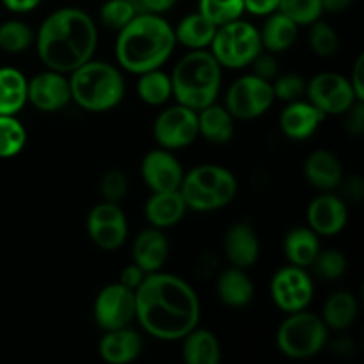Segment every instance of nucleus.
<instances>
[{"label": "nucleus", "instance_id": "obj_1", "mask_svg": "<svg viewBox=\"0 0 364 364\" xmlns=\"http://www.w3.org/2000/svg\"><path fill=\"white\" fill-rule=\"evenodd\" d=\"M135 320L151 338L173 343L199 326L201 301L188 281L159 270L135 290Z\"/></svg>", "mask_w": 364, "mask_h": 364}, {"label": "nucleus", "instance_id": "obj_2", "mask_svg": "<svg viewBox=\"0 0 364 364\" xmlns=\"http://www.w3.org/2000/svg\"><path fill=\"white\" fill-rule=\"evenodd\" d=\"M34 45L46 70L70 75L95 57L98 27L87 11L80 7H60L39 25Z\"/></svg>", "mask_w": 364, "mask_h": 364}, {"label": "nucleus", "instance_id": "obj_3", "mask_svg": "<svg viewBox=\"0 0 364 364\" xmlns=\"http://www.w3.org/2000/svg\"><path fill=\"white\" fill-rule=\"evenodd\" d=\"M174 48V28L166 18L160 14L137 13L132 21L117 31L114 52L121 70L141 75L162 68L173 55Z\"/></svg>", "mask_w": 364, "mask_h": 364}, {"label": "nucleus", "instance_id": "obj_4", "mask_svg": "<svg viewBox=\"0 0 364 364\" xmlns=\"http://www.w3.org/2000/svg\"><path fill=\"white\" fill-rule=\"evenodd\" d=\"M223 70L208 48L188 50L169 73L173 98L196 112L212 105L220 95Z\"/></svg>", "mask_w": 364, "mask_h": 364}, {"label": "nucleus", "instance_id": "obj_5", "mask_svg": "<svg viewBox=\"0 0 364 364\" xmlns=\"http://www.w3.org/2000/svg\"><path fill=\"white\" fill-rule=\"evenodd\" d=\"M68 80L71 102L85 112H109L116 109L127 95V82L121 68L105 60H96L95 57L71 71Z\"/></svg>", "mask_w": 364, "mask_h": 364}, {"label": "nucleus", "instance_id": "obj_6", "mask_svg": "<svg viewBox=\"0 0 364 364\" xmlns=\"http://www.w3.org/2000/svg\"><path fill=\"white\" fill-rule=\"evenodd\" d=\"M180 192L188 210L208 213L233 203L238 194V181L226 167L201 164L185 173Z\"/></svg>", "mask_w": 364, "mask_h": 364}, {"label": "nucleus", "instance_id": "obj_7", "mask_svg": "<svg viewBox=\"0 0 364 364\" xmlns=\"http://www.w3.org/2000/svg\"><path fill=\"white\" fill-rule=\"evenodd\" d=\"M329 341V329L308 309L288 313L276 333V347L284 358L304 361L318 355Z\"/></svg>", "mask_w": 364, "mask_h": 364}, {"label": "nucleus", "instance_id": "obj_8", "mask_svg": "<svg viewBox=\"0 0 364 364\" xmlns=\"http://www.w3.org/2000/svg\"><path fill=\"white\" fill-rule=\"evenodd\" d=\"M208 50L226 70H244L263 50L259 28L249 21L238 20L217 27Z\"/></svg>", "mask_w": 364, "mask_h": 364}, {"label": "nucleus", "instance_id": "obj_9", "mask_svg": "<svg viewBox=\"0 0 364 364\" xmlns=\"http://www.w3.org/2000/svg\"><path fill=\"white\" fill-rule=\"evenodd\" d=\"M272 84L249 73L237 78L226 91L224 107L237 121H251L269 112L274 105Z\"/></svg>", "mask_w": 364, "mask_h": 364}, {"label": "nucleus", "instance_id": "obj_10", "mask_svg": "<svg viewBox=\"0 0 364 364\" xmlns=\"http://www.w3.org/2000/svg\"><path fill=\"white\" fill-rule=\"evenodd\" d=\"M315 295V281L308 269L297 265L281 267L270 279V297L281 311L295 313L308 309Z\"/></svg>", "mask_w": 364, "mask_h": 364}, {"label": "nucleus", "instance_id": "obj_11", "mask_svg": "<svg viewBox=\"0 0 364 364\" xmlns=\"http://www.w3.org/2000/svg\"><path fill=\"white\" fill-rule=\"evenodd\" d=\"M304 96L323 116H343L355 102H361L348 78L334 71H323L309 78Z\"/></svg>", "mask_w": 364, "mask_h": 364}, {"label": "nucleus", "instance_id": "obj_12", "mask_svg": "<svg viewBox=\"0 0 364 364\" xmlns=\"http://www.w3.org/2000/svg\"><path fill=\"white\" fill-rule=\"evenodd\" d=\"M153 137L160 148L171 149V151L188 148L199 137L198 112L180 103L167 107L155 117Z\"/></svg>", "mask_w": 364, "mask_h": 364}, {"label": "nucleus", "instance_id": "obj_13", "mask_svg": "<svg viewBox=\"0 0 364 364\" xmlns=\"http://www.w3.org/2000/svg\"><path fill=\"white\" fill-rule=\"evenodd\" d=\"M87 237L102 251H116L128 238V219L119 203L102 201L92 206L85 220Z\"/></svg>", "mask_w": 364, "mask_h": 364}, {"label": "nucleus", "instance_id": "obj_14", "mask_svg": "<svg viewBox=\"0 0 364 364\" xmlns=\"http://www.w3.org/2000/svg\"><path fill=\"white\" fill-rule=\"evenodd\" d=\"M92 316L102 331L132 326V322H135V291L119 281L107 284L96 295Z\"/></svg>", "mask_w": 364, "mask_h": 364}, {"label": "nucleus", "instance_id": "obj_15", "mask_svg": "<svg viewBox=\"0 0 364 364\" xmlns=\"http://www.w3.org/2000/svg\"><path fill=\"white\" fill-rule=\"evenodd\" d=\"M27 102L45 114L59 112L71 103V89L68 75L45 70L27 82Z\"/></svg>", "mask_w": 364, "mask_h": 364}, {"label": "nucleus", "instance_id": "obj_16", "mask_svg": "<svg viewBox=\"0 0 364 364\" xmlns=\"http://www.w3.org/2000/svg\"><path fill=\"white\" fill-rule=\"evenodd\" d=\"M141 176L151 192H169L180 188L185 171L171 149L159 146L142 156Z\"/></svg>", "mask_w": 364, "mask_h": 364}, {"label": "nucleus", "instance_id": "obj_17", "mask_svg": "<svg viewBox=\"0 0 364 364\" xmlns=\"http://www.w3.org/2000/svg\"><path fill=\"white\" fill-rule=\"evenodd\" d=\"M348 223V205L341 196L322 192L308 206V226L318 237H334Z\"/></svg>", "mask_w": 364, "mask_h": 364}, {"label": "nucleus", "instance_id": "obj_18", "mask_svg": "<svg viewBox=\"0 0 364 364\" xmlns=\"http://www.w3.org/2000/svg\"><path fill=\"white\" fill-rule=\"evenodd\" d=\"M326 119L322 112L308 100H295L284 105L279 114V128L290 141H308Z\"/></svg>", "mask_w": 364, "mask_h": 364}, {"label": "nucleus", "instance_id": "obj_19", "mask_svg": "<svg viewBox=\"0 0 364 364\" xmlns=\"http://www.w3.org/2000/svg\"><path fill=\"white\" fill-rule=\"evenodd\" d=\"M224 255H226L230 265L238 269H251L259 258V237L255 228L247 223H235L224 233L223 240Z\"/></svg>", "mask_w": 364, "mask_h": 364}, {"label": "nucleus", "instance_id": "obj_20", "mask_svg": "<svg viewBox=\"0 0 364 364\" xmlns=\"http://www.w3.org/2000/svg\"><path fill=\"white\" fill-rule=\"evenodd\" d=\"M169 240L164 230L149 226L135 237L132 245V263L141 267L146 274L159 272L169 258Z\"/></svg>", "mask_w": 364, "mask_h": 364}, {"label": "nucleus", "instance_id": "obj_21", "mask_svg": "<svg viewBox=\"0 0 364 364\" xmlns=\"http://www.w3.org/2000/svg\"><path fill=\"white\" fill-rule=\"evenodd\" d=\"M142 347V336L128 326L103 331L98 343V354L107 364H130L141 355Z\"/></svg>", "mask_w": 364, "mask_h": 364}, {"label": "nucleus", "instance_id": "obj_22", "mask_svg": "<svg viewBox=\"0 0 364 364\" xmlns=\"http://www.w3.org/2000/svg\"><path fill=\"white\" fill-rule=\"evenodd\" d=\"M304 178L320 192H333L345 178L341 160L329 149H315L304 162Z\"/></svg>", "mask_w": 364, "mask_h": 364}, {"label": "nucleus", "instance_id": "obj_23", "mask_svg": "<svg viewBox=\"0 0 364 364\" xmlns=\"http://www.w3.org/2000/svg\"><path fill=\"white\" fill-rule=\"evenodd\" d=\"M188 212L180 188L169 192H153L144 205V217L149 226L169 230L176 226Z\"/></svg>", "mask_w": 364, "mask_h": 364}, {"label": "nucleus", "instance_id": "obj_24", "mask_svg": "<svg viewBox=\"0 0 364 364\" xmlns=\"http://www.w3.org/2000/svg\"><path fill=\"white\" fill-rule=\"evenodd\" d=\"M215 291L224 306L240 309L251 304V301L255 299V283L249 277L247 270L231 265L217 277Z\"/></svg>", "mask_w": 364, "mask_h": 364}, {"label": "nucleus", "instance_id": "obj_25", "mask_svg": "<svg viewBox=\"0 0 364 364\" xmlns=\"http://www.w3.org/2000/svg\"><path fill=\"white\" fill-rule=\"evenodd\" d=\"M235 117L224 105H212L198 110V134L212 144H226L235 135Z\"/></svg>", "mask_w": 364, "mask_h": 364}, {"label": "nucleus", "instance_id": "obj_26", "mask_svg": "<svg viewBox=\"0 0 364 364\" xmlns=\"http://www.w3.org/2000/svg\"><path fill=\"white\" fill-rule=\"evenodd\" d=\"M181 341V355L187 364H219L223 347L219 338L208 329H192Z\"/></svg>", "mask_w": 364, "mask_h": 364}, {"label": "nucleus", "instance_id": "obj_27", "mask_svg": "<svg viewBox=\"0 0 364 364\" xmlns=\"http://www.w3.org/2000/svg\"><path fill=\"white\" fill-rule=\"evenodd\" d=\"M299 28L301 27L281 11L269 14L263 27L259 28V39H262L263 50L270 53L287 52L297 41Z\"/></svg>", "mask_w": 364, "mask_h": 364}, {"label": "nucleus", "instance_id": "obj_28", "mask_svg": "<svg viewBox=\"0 0 364 364\" xmlns=\"http://www.w3.org/2000/svg\"><path fill=\"white\" fill-rule=\"evenodd\" d=\"M359 304L352 291L338 290L326 299L322 308L323 323L329 331H347L354 326L358 318Z\"/></svg>", "mask_w": 364, "mask_h": 364}, {"label": "nucleus", "instance_id": "obj_29", "mask_svg": "<svg viewBox=\"0 0 364 364\" xmlns=\"http://www.w3.org/2000/svg\"><path fill=\"white\" fill-rule=\"evenodd\" d=\"M320 237L309 226L294 228L287 233L283 242V251L290 265L309 269L313 259L320 252Z\"/></svg>", "mask_w": 364, "mask_h": 364}, {"label": "nucleus", "instance_id": "obj_30", "mask_svg": "<svg viewBox=\"0 0 364 364\" xmlns=\"http://www.w3.org/2000/svg\"><path fill=\"white\" fill-rule=\"evenodd\" d=\"M173 28L176 45L185 46L187 50H205L208 48L215 36L217 25H213L208 18L196 11V13L181 18L176 27Z\"/></svg>", "mask_w": 364, "mask_h": 364}, {"label": "nucleus", "instance_id": "obj_31", "mask_svg": "<svg viewBox=\"0 0 364 364\" xmlns=\"http://www.w3.org/2000/svg\"><path fill=\"white\" fill-rule=\"evenodd\" d=\"M27 82L16 68H0V114L16 116L27 105Z\"/></svg>", "mask_w": 364, "mask_h": 364}, {"label": "nucleus", "instance_id": "obj_32", "mask_svg": "<svg viewBox=\"0 0 364 364\" xmlns=\"http://www.w3.org/2000/svg\"><path fill=\"white\" fill-rule=\"evenodd\" d=\"M137 95L146 105L162 107L173 98V84H171V75L166 73L162 68L144 71L139 75L137 80Z\"/></svg>", "mask_w": 364, "mask_h": 364}, {"label": "nucleus", "instance_id": "obj_33", "mask_svg": "<svg viewBox=\"0 0 364 364\" xmlns=\"http://www.w3.org/2000/svg\"><path fill=\"white\" fill-rule=\"evenodd\" d=\"M36 32L21 20H7L0 23V50L11 55L25 52L34 45Z\"/></svg>", "mask_w": 364, "mask_h": 364}, {"label": "nucleus", "instance_id": "obj_34", "mask_svg": "<svg viewBox=\"0 0 364 364\" xmlns=\"http://www.w3.org/2000/svg\"><path fill=\"white\" fill-rule=\"evenodd\" d=\"M27 144V130L16 116L0 114V159L20 155Z\"/></svg>", "mask_w": 364, "mask_h": 364}, {"label": "nucleus", "instance_id": "obj_35", "mask_svg": "<svg viewBox=\"0 0 364 364\" xmlns=\"http://www.w3.org/2000/svg\"><path fill=\"white\" fill-rule=\"evenodd\" d=\"M309 27V48L315 55L318 57H333L334 53L338 52L340 48V36H338L336 28L333 27L331 23L323 21L322 18L316 21H313Z\"/></svg>", "mask_w": 364, "mask_h": 364}, {"label": "nucleus", "instance_id": "obj_36", "mask_svg": "<svg viewBox=\"0 0 364 364\" xmlns=\"http://www.w3.org/2000/svg\"><path fill=\"white\" fill-rule=\"evenodd\" d=\"M198 11L217 27L238 20L245 13L244 0H199Z\"/></svg>", "mask_w": 364, "mask_h": 364}, {"label": "nucleus", "instance_id": "obj_37", "mask_svg": "<svg viewBox=\"0 0 364 364\" xmlns=\"http://www.w3.org/2000/svg\"><path fill=\"white\" fill-rule=\"evenodd\" d=\"M311 269L315 272L316 277L323 281H338L340 277L345 276L348 269V262L345 258V255L338 249H326L316 255V258L313 259Z\"/></svg>", "mask_w": 364, "mask_h": 364}, {"label": "nucleus", "instance_id": "obj_38", "mask_svg": "<svg viewBox=\"0 0 364 364\" xmlns=\"http://www.w3.org/2000/svg\"><path fill=\"white\" fill-rule=\"evenodd\" d=\"M277 11L291 18L299 27H308L323 14L322 0H279Z\"/></svg>", "mask_w": 364, "mask_h": 364}, {"label": "nucleus", "instance_id": "obj_39", "mask_svg": "<svg viewBox=\"0 0 364 364\" xmlns=\"http://www.w3.org/2000/svg\"><path fill=\"white\" fill-rule=\"evenodd\" d=\"M139 13L137 6L127 0H107L103 2V6L100 7V21L102 25H105L107 28H112V31H121L128 21H132V18Z\"/></svg>", "mask_w": 364, "mask_h": 364}, {"label": "nucleus", "instance_id": "obj_40", "mask_svg": "<svg viewBox=\"0 0 364 364\" xmlns=\"http://www.w3.org/2000/svg\"><path fill=\"white\" fill-rule=\"evenodd\" d=\"M270 84H272L274 98L279 102L290 103L306 95V78L299 73H279Z\"/></svg>", "mask_w": 364, "mask_h": 364}, {"label": "nucleus", "instance_id": "obj_41", "mask_svg": "<svg viewBox=\"0 0 364 364\" xmlns=\"http://www.w3.org/2000/svg\"><path fill=\"white\" fill-rule=\"evenodd\" d=\"M128 176L119 169L107 171L100 181V192H102L103 201L110 203H121L128 194Z\"/></svg>", "mask_w": 364, "mask_h": 364}, {"label": "nucleus", "instance_id": "obj_42", "mask_svg": "<svg viewBox=\"0 0 364 364\" xmlns=\"http://www.w3.org/2000/svg\"><path fill=\"white\" fill-rule=\"evenodd\" d=\"M251 66H252V75L263 78V80L272 82L274 78L279 75V63H277V59L274 57V53L265 52V50H262V52L255 57Z\"/></svg>", "mask_w": 364, "mask_h": 364}, {"label": "nucleus", "instance_id": "obj_43", "mask_svg": "<svg viewBox=\"0 0 364 364\" xmlns=\"http://www.w3.org/2000/svg\"><path fill=\"white\" fill-rule=\"evenodd\" d=\"M345 116V130L354 137H363L364 134V102H355Z\"/></svg>", "mask_w": 364, "mask_h": 364}, {"label": "nucleus", "instance_id": "obj_44", "mask_svg": "<svg viewBox=\"0 0 364 364\" xmlns=\"http://www.w3.org/2000/svg\"><path fill=\"white\" fill-rule=\"evenodd\" d=\"M338 188H341V192H343V196H341V198H343L347 203L348 201L358 203L364 198V181L361 176L343 178Z\"/></svg>", "mask_w": 364, "mask_h": 364}, {"label": "nucleus", "instance_id": "obj_45", "mask_svg": "<svg viewBox=\"0 0 364 364\" xmlns=\"http://www.w3.org/2000/svg\"><path fill=\"white\" fill-rule=\"evenodd\" d=\"M245 13L267 18L279 9V0H244Z\"/></svg>", "mask_w": 364, "mask_h": 364}, {"label": "nucleus", "instance_id": "obj_46", "mask_svg": "<svg viewBox=\"0 0 364 364\" xmlns=\"http://www.w3.org/2000/svg\"><path fill=\"white\" fill-rule=\"evenodd\" d=\"M146 276H148V274H146L141 267H137L135 263H130V265H127L123 270H121L119 283L135 291L139 287H141V283L144 281Z\"/></svg>", "mask_w": 364, "mask_h": 364}, {"label": "nucleus", "instance_id": "obj_47", "mask_svg": "<svg viewBox=\"0 0 364 364\" xmlns=\"http://www.w3.org/2000/svg\"><path fill=\"white\" fill-rule=\"evenodd\" d=\"M176 4L178 0H137V9L139 13H151L164 16Z\"/></svg>", "mask_w": 364, "mask_h": 364}, {"label": "nucleus", "instance_id": "obj_48", "mask_svg": "<svg viewBox=\"0 0 364 364\" xmlns=\"http://www.w3.org/2000/svg\"><path fill=\"white\" fill-rule=\"evenodd\" d=\"M363 71H364V55L361 53V55L355 59L354 68H352V73H350V77H348V82H350L355 96H358V100H361V102H364V75H363Z\"/></svg>", "mask_w": 364, "mask_h": 364}, {"label": "nucleus", "instance_id": "obj_49", "mask_svg": "<svg viewBox=\"0 0 364 364\" xmlns=\"http://www.w3.org/2000/svg\"><path fill=\"white\" fill-rule=\"evenodd\" d=\"M43 0H2L4 7L14 14H27L38 9Z\"/></svg>", "mask_w": 364, "mask_h": 364}, {"label": "nucleus", "instance_id": "obj_50", "mask_svg": "<svg viewBox=\"0 0 364 364\" xmlns=\"http://www.w3.org/2000/svg\"><path fill=\"white\" fill-rule=\"evenodd\" d=\"M354 4V0H322L323 13H345Z\"/></svg>", "mask_w": 364, "mask_h": 364}, {"label": "nucleus", "instance_id": "obj_51", "mask_svg": "<svg viewBox=\"0 0 364 364\" xmlns=\"http://www.w3.org/2000/svg\"><path fill=\"white\" fill-rule=\"evenodd\" d=\"M127 2H132V4H135V6H137V0H127Z\"/></svg>", "mask_w": 364, "mask_h": 364}]
</instances>
